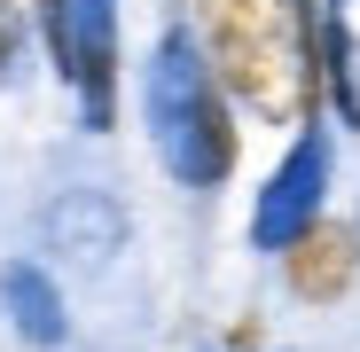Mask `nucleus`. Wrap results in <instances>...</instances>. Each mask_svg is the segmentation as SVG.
Returning <instances> with one entry per match:
<instances>
[{
  "mask_svg": "<svg viewBox=\"0 0 360 352\" xmlns=\"http://www.w3.org/2000/svg\"><path fill=\"white\" fill-rule=\"evenodd\" d=\"M282 282H290L297 306H345L352 282H360V227L352 219H314L282 251Z\"/></svg>",
  "mask_w": 360,
  "mask_h": 352,
  "instance_id": "39448f33",
  "label": "nucleus"
},
{
  "mask_svg": "<svg viewBox=\"0 0 360 352\" xmlns=\"http://www.w3.org/2000/svg\"><path fill=\"white\" fill-rule=\"evenodd\" d=\"M8 298H16V329L32 344H47L55 329H63V321H55V289L39 282V266H8Z\"/></svg>",
  "mask_w": 360,
  "mask_h": 352,
  "instance_id": "423d86ee",
  "label": "nucleus"
},
{
  "mask_svg": "<svg viewBox=\"0 0 360 352\" xmlns=\"http://www.w3.org/2000/svg\"><path fill=\"white\" fill-rule=\"evenodd\" d=\"M329 172H337V149H329V133H321V126L290 133L282 164L266 172V188L251 196V243H259V251H274V259H282V251H290L314 219H329V211H321V204H329Z\"/></svg>",
  "mask_w": 360,
  "mask_h": 352,
  "instance_id": "7ed1b4c3",
  "label": "nucleus"
},
{
  "mask_svg": "<svg viewBox=\"0 0 360 352\" xmlns=\"http://www.w3.org/2000/svg\"><path fill=\"white\" fill-rule=\"evenodd\" d=\"M196 47L235 110L259 126H321V8L314 0H196Z\"/></svg>",
  "mask_w": 360,
  "mask_h": 352,
  "instance_id": "f257e3e1",
  "label": "nucleus"
},
{
  "mask_svg": "<svg viewBox=\"0 0 360 352\" xmlns=\"http://www.w3.org/2000/svg\"><path fill=\"white\" fill-rule=\"evenodd\" d=\"M63 86L79 94L94 133L117 117V0H71V71H63Z\"/></svg>",
  "mask_w": 360,
  "mask_h": 352,
  "instance_id": "20e7f679",
  "label": "nucleus"
},
{
  "mask_svg": "<svg viewBox=\"0 0 360 352\" xmlns=\"http://www.w3.org/2000/svg\"><path fill=\"white\" fill-rule=\"evenodd\" d=\"M141 110H149L157 164L180 188H219L235 172V102H227V86L204 63V47L180 24L157 39L149 71H141Z\"/></svg>",
  "mask_w": 360,
  "mask_h": 352,
  "instance_id": "f03ea898",
  "label": "nucleus"
},
{
  "mask_svg": "<svg viewBox=\"0 0 360 352\" xmlns=\"http://www.w3.org/2000/svg\"><path fill=\"white\" fill-rule=\"evenodd\" d=\"M8 55H16V16H0V71H8Z\"/></svg>",
  "mask_w": 360,
  "mask_h": 352,
  "instance_id": "0eeeda50",
  "label": "nucleus"
}]
</instances>
